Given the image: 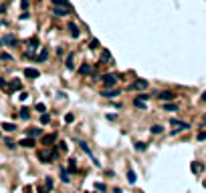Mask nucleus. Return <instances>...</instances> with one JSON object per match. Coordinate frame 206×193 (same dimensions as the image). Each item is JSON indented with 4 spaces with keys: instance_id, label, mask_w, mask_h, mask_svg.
<instances>
[{
    "instance_id": "37",
    "label": "nucleus",
    "mask_w": 206,
    "mask_h": 193,
    "mask_svg": "<svg viewBox=\"0 0 206 193\" xmlns=\"http://www.w3.org/2000/svg\"><path fill=\"white\" fill-rule=\"evenodd\" d=\"M198 141H206V133H200V135H198Z\"/></svg>"
},
{
    "instance_id": "3",
    "label": "nucleus",
    "mask_w": 206,
    "mask_h": 193,
    "mask_svg": "<svg viewBox=\"0 0 206 193\" xmlns=\"http://www.w3.org/2000/svg\"><path fill=\"white\" fill-rule=\"evenodd\" d=\"M79 147H81L83 151H85V153L89 155V157H91V159H93V163H95V165H97V167H99V161H97V159H95V155H93V151H91V149H89V145H87V143H85V141H79Z\"/></svg>"
},
{
    "instance_id": "15",
    "label": "nucleus",
    "mask_w": 206,
    "mask_h": 193,
    "mask_svg": "<svg viewBox=\"0 0 206 193\" xmlns=\"http://www.w3.org/2000/svg\"><path fill=\"white\" fill-rule=\"evenodd\" d=\"M202 169H204L202 163H192V171H194V173H202Z\"/></svg>"
},
{
    "instance_id": "12",
    "label": "nucleus",
    "mask_w": 206,
    "mask_h": 193,
    "mask_svg": "<svg viewBox=\"0 0 206 193\" xmlns=\"http://www.w3.org/2000/svg\"><path fill=\"white\" fill-rule=\"evenodd\" d=\"M101 95H103L105 99H111V97H117V95H119V91H103Z\"/></svg>"
},
{
    "instance_id": "11",
    "label": "nucleus",
    "mask_w": 206,
    "mask_h": 193,
    "mask_svg": "<svg viewBox=\"0 0 206 193\" xmlns=\"http://www.w3.org/2000/svg\"><path fill=\"white\" fill-rule=\"evenodd\" d=\"M133 105H135L137 109H146V101H144L141 97H137V99H133Z\"/></svg>"
},
{
    "instance_id": "41",
    "label": "nucleus",
    "mask_w": 206,
    "mask_h": 193,
    "mask_svg": "<svg viewBox=\"0 0 206 193\" xmlns=\"http://www.w3.org/2000/svg\"><path fill=\"white\" fill-rule=\"evenodd\" d=\"M0 46H2V40H0Z\"/></svg>"
},
{
    "instance_id": "22",
    "label": "nucleus",
    "mask_w": 206,
    "mask_h": 193,
    "mask_svg": "<svg viewBox=\"0 0 206 193\" xmlns=\"http://www.w3.org/2000/svg\"><path fill=\"white\" fill-rule=\"evenodd\" d=\"M2 42H6V44H16V38L8 34V36H6V38H4V40H2Z\"/></svg>"
},
{
    "instance_id": "31",
    "label": "nucleus",
    "mask_w": 206,
    "mask_h": 193,
    "mask_svg": "<svg viewBox=\"0 0 206 193\" xmlns=\"http://www.w3.org/2000/svg\"><path fill=\"white\" fill-rule=\"evenodd\" d=\"M49 121H51V117H49V115H42L41 117V123H42V125H46Z\"/></svg>"
},
{
    "instance_id": "35",
    "label": "nucleus",
    "mask_w": 206,
    "mask_h": 193,
    "mask_svg": "<svg viewBox=\"0 0 206 193\" xmlns=\"http://www.w3.org/2000/svg\"><path fill=\"white\" fill-rule=\"evenodd\" d=\"M20 6H22V8L26 10V8H28V0H22V2H20Z\"/></svg>"
},
{
    "instance_id": "13",
    "label": "nucleus",
    "mask_w": 206,
    "mask_h": 193,
    "mask_svg": "<svg viewBox=\"0 0 206 193\" xmlns=\"http://www.w3.org/2000/svg\"><path fill=\"white\" fill-rule=\"evenodd\" d=\"M2 129L10 133V131H16V125H14V123H2Z\"/></svg>"
},
{
    "instance_id": "33",
    "label": "nucleus",
    "mask_w": 206,
    "mask_h": 193,
    "mask_svg": "<svg viewBox=\"0 0 206 193\" xmlns=\"http://www.w3.org/2000/svg\"><path fill=\"white\" fill-rule=\"evenodd\" d=\"M0 58H2V60H10L12 56H10V54H6V52H2V54H0Z\"/></svg>"
},
{
    "instance_id": "27",
    "label": "nucleus",
    "mask_w": 206,
    "mask_h": 193,
    "mask_svg": "<svg viewBox=\"0 0 206 193\" xmlns=\"http://www.w3.org/2000/svg\"><path fill=\"white\" fill-rule=\"evenodd\" d=\"M101 60H111V54H109L107 50H103V54H101Z\"/></svg>"
},
{
    "instance_id": "38",
    "label": "nucleus",
    "mask_w": 206,
    "mask_h": 193,
    "mask_svg": "<svg viewBox=\"0 0 206 193\" xmlns=\"http://www.w3.org/2000/svg\"><path fill=\"white\" fill-rule=\"evenodd\" d=\"M0 87H2V89H6V80H4V78H0Z\"/></svg>"
},
{
    "instance_id": "30",
    "label": "nucleus",
    "mask_w": 206,
    "mask_h": 193,
    "mask_svg": "<svg viewBox=\"0 0 206 193\" xmlns=\"http://www.w3.org/2000/svg\"><path fill=\"white\" fill-rule=\"evenodd\" d=\"M51 187H53V179H46V181H44V189H46V191H49V189H51Z\"/></svg>"
},
{
    "instance_id": "39",
    "label": "nucleus",
    "mask_w": 206,
    "mask_h": 193,
    "mask_svg": "<svg viewBox=\"0 0 206 193\" xmlns=\"http://www.w3.org/2000/svg\"><path fill=\"white\" fill-rule=\"evenodd\" d=\"M4 10H6V4H0V14H2Z\"/></svg>"
},
{
    "instance_id": "10",
    "label": "nucleus",
    "mask_w": 206,
    "mask_h": 193,
    "mask_svg": "<svg viewBox=\"0 0 206 193\" xmlns=\"http://www.w3.org/2000/svg\"><path fill=\"white\" fill-rule=\"evenodd\" d=\"M170 123H172V125H176V127H180L182 131H184V129H190V125H188V123H182V121H178V119H172Z\"/></svg>"
},
{
    "instance_id": "2",
    "label": "nucleus",
    "mask_w": 206,
    "mask_h": 193,
    "mask_svg": "<svg viewBox=\"0 0 206 193\" xmlns=\"http://www.w3.org/2000/svg\"><path fill=\"white\" fill-rule=\"evenodd\" d=\"M158 99H160V101H164V103H168V101H174V99H176V95H174L172 91H162V93H158Z\"/></svg>"
},
{
    "instance_id": "9",
    "label": "nucleus",
    "mask_w": 206,
    "mask_h": 193,
    "mask_svg": "<svg viewBox=\"0 0 206 193\" xmlns=\"http://www.w3.org/2000/svg\"><path fill=\"white\" fill-rule=\"evenodd\" d=\"M55 141H57V135H55V133H53V135H44V137H42V145H53Z\"/></svg>"
},
{
    "instance_id": "5",
    "label": "nucleus",
    "mask_w": 206,
    "mask_h": 193,
    "mask_svg": "<svg viewBox=\"0 0 206 193\" xmlns=\"http://www.w3.org/2000/svg\"><path fill=\"white\" fill-rule=\"evenodd\" d=\"M146 87H148V80H144V78H137V80H135V82L129 87V91H131V89H135V91H141V89H146Z\"/></svg>"
},
{
    "instance_id": "6",
    "label": "nucleus",
    "mask_w": 206,
    "mask_h": 193,
    "mask_svg": "<svg viewBox=\"0 0 206 193\" xmlns=\"http://www.w3.org/2000/svg\"><path fill=\"white\" fill-rule=\"evenodd\" d=\"M67 28H69V32H71V36H75V38H77V36L81 34V32H79V26H77L75 22H69V24H67Z\"/></svg>"
},
{
    "instance_id": "32",
    "label": "nucleus",
    "mask_w": 206,
    "mask_h": 193,
    "mask_svg": "<svg viewBox=\"0 0 206 193\" xmlns=\"http://www.w3.org/2000/svg\"><path fill=\"white\" fill-rule=\"evenodd\" d=\"M95 189H97V191H105V185H103V183H95Z\"/></svg>"
},
{
    "instance_id": "40",
    "label": "nucleus",
    "mask_w": 206,
    "mask_h": 193,
    "mask_svg": "<svg viewBox=\"0 0 206 193\" xmlns=\"http://www.w3.org/2000/svg\"><path fill=\"white\" fill-rule=\"evenodd\" d=\"M202 101H206V91H204V95H202Z\"/></svg>"
},
{
    "instance_id": "21",
    "label": "nucleus",
    "mask_w": 206,
    "mask_h": 193,
    "mask_svg": "<svg viewBox=\"0 0 206 193\" xmlns=\"http://www.w3.org/2000/svg\"><path fill=\"white\" fill-rule=\"evenodd\" d=\"M127 181H129V183H135V173H133L131 169L127 171Z\"/></svg>"
},
{
    "instance_id": "14",
    "label": "nucleus",
    "mask_w": 206,
    "mask_h": 193,
    "mask_svg": "<svg viewBox=\"0 0 206 193\" xmlns=\"http://www.w3.org/2000/svg\"><path fill=\"white\" fill-rule=\"evenodd\" d=\"M20 145H22V147H35V139H33V137H31V139H22Z\"/></svg>"
},
{
    "instance_id": "1",
    "label": "nucleus",
    "mask_w": 206,
    "mask_h": 193,
    "mask_svg": "<svg viewBox=\"0 0 206 193\" xmlns=\"http://www.w3.org/2000/svg\"><path fill=\"white\" fill-rule=\"evenodd\" d=\"M55 157H57V151H41L39 153V159H41L42 163H51Z\"/></svg>"
},
{
    "instance_id": "42",
    "label": "nucleus",
    "mask_w": 206,
    "mask_h": 193,
    "mask_svg": "<svg viewBox=\"0 0 206 193\" xmlns=\"http://www.w3.org/2000/svg\"><path fill=\"white\" fill-rule=\"evenodd\" d=\"M204 121H206V117H204Z\"/></svg>"
},
{
    "instance_id": "16",
    "label": "nucleus",
    "mask_w": 206,
    "mask_h": 193,
    "mask_svg": "<svg viewBox=\"0 0 206 193\" xmlns=\"http://www.w3.org/2000/svg\"><path fill=\"white\" fill-rule=\"evenodd\" d=\"M79 73H81V75H89V73H91V65H83L81 69H79Z\"/></svg>"
},
{
    "instance_id": "29",
    "label": "nucleus",
    "mask_w": 206,
    "mask_h": 193,
    "mask_svg": "<svg viewBox=\"0 0 206 193\" xmlns=\"http://www.w3.org/2000/svg\"><path fill=\"white\" fill-rule=\"evenodd\" d=\"M67 69H73V54H69L67 58Z\"/></svg>"
},
{
    "instance_id": "36",
    "label": "nucleus",
    "mask_w": 206,
    "mask_h": 193,
    "mask_svg": "<svg viewBox=\"0 0 206 193\" xmlns=\"http://www.w3.org/2000/svg\"><path fill=\"white\" fill-rule=\"evenodd\" d=\"M37 111H44V105L42 103H37Z\"/></svg>"
},
{
    "instance_id": "34",
    "label": "nucleus",
    "mask_w": 206,
    "mask_h": 193,
    "mask_svg": "<svg viewBox=\"0 0 206 193\" xmlns=\"http://www.w3.org/2000/svg\"><path fill=\"white\" fill-rule=\"evenodd\" d=\"M20 117H22V119H28V111H26V109H22V111H20Z\"/></svg>"
},
{
    "instance_id": "25",
    "label": "nucleus",
    "mask_w": 206,
    "mask_h": 193,
    "mask_svg": "<svg viewBox=\"0 0 206 193\" xmlns=\"http://www.w3.org/2000/svg\"><path fill=\"white\" fill-rule=\"evenodd\" d=\"M28 135H31V137H39V135H41V129H31Z\"/></svg>"
},
{
    "instance_id": "24",
    "label": "nucleus",
    "mask_w": 206,
    "mask_h": 193,
    "mask_svg": "<svg viewBox=\"0 0 206 193\" xmlns=\"http://www.w3.org/2000/svg\"><path fill=\"white\" fill-rule=\"evenodd\" d=\"M46 56H49V52H46V50H42L41 54L37 56V60H39V63H41V60H46Z\"/></svg>"
},
{
    "instance_id": "20",
    "label": "nucleus",
    "mask_w": 206,
    "mask_h": 193,
    "mask_svg": "<svg viewBox=\"0 0 206 193\" xmlns=\"http://www.w3.org/2000/svg\"><path fill=\"white\" fill-rule=\"evenodd\" d=\"M61 179H63L65 183L69 181V171H67V169H61Z\"/></svg>"
},
{
    "instance_id": "19",
    "label": "nucleus",
    "mask_w": 206,
    "mask_h": 193,
    "mask_svg": "<svg viewBox=\"0 0 206 193\" xmlns=\"http://www.w3.org/2000/svg\"><path fill=\"white\" fill-rule=\"evenodd\" d=\"M148 149V143H135V151H146Z\"/></svg>"
},
{
    "instance_id": "8",
    "label": "nucleus",
    "mask_w": 206,
    "mask_h": 193,
    "mask_svg": "<svg viewBox=\"0 0 206 193\" xmlns=\"http://www.w3.org/2000/svg\"><path fill=\"white\" fill-rule=\"evenodd\" d=\"M39 75H41V73H39L37 69H26V71H24V77L26 78H39Z\"/></svg>"
},
{
    "instance_id": "4",
    "label": "nucleus",
    "mask_w": 206,
    "mask_h": 193,
    "mask_svg": "<svg viewBox=\"0 0 206 193\" xmlns=\"http://www.w3.org/2000/svg\"><path fill=\"white\" fill-rule=\"evenodd\" d=\"M103 82H105V87H115L117 84V77L115 75H103Z\"/></svg>"
},
{
    "instance_id": "28",
    "label": "nucleus",
    "mask_w": 206,
    "mask_h": 193,
    "mask_svg": "<svg viewBox=\"0 0 206 193\" xmlns=\"http://www.w3.org/2000/svg\"><path fill=\"white\" fill-rule=\"evenodd\" d=\"M89 46H91V50H95V48H99V40H91V44H89Z\"/></svg>"
},
{
    "instance_id": "26",
    "label": "nucleus",
    "mask_w": 206,
    "mask_h": 193,
    "mask_svg": "<svg viewBox=\"0 0 206 193\" xmlns=\"http://www.w3.org/2000/svg\"><path fill=\"white\" fill-rule=\"evenodd\" d=\"M164 109H166V111H176V109H178V105L170 103V105H164Z\"/></svg>"
},
{
    "instance_id": "7",
    "label": "nucleus",
    "mask_w": 206,
    "mask_h": 193,
    "mask_svg": "<svg viewBox=\"0 0 206 193\" xmlns=\"http://www.w3.org/2000/svg\"><path fill=\"white\" fill-rule=\"evenodd\" d=\"M69 12H71V8H69V6H65V8H61V6H55V14H57V16H67Z\"/></svg>"
},
{
    "instance_id": "17",
    "label": "nucleus",
    "mask_w": 206,
    "mask_h": 193,
    "mask_svg": "<svg viewBox=\"0 0 206 193\" xmlns=\"http://www.w3.org/2000/svg\"><path fill=\"white\" fill-rule=\"evenodd\" d=\"M20 87H22V84H20V82H18V80H16V78H14V80H12V82H10V89H12V91H18V89H20Z\"/></svg>"
},
{
    "instance_id": "23",
    "label": "nucleus",
    "mask_w": 206,
    "mask_h": 193,
    "mask_svg": "<svg viewBox=\"0 0 206 193\" xmlns=\"http://www.w3.org/2000/svg\"><path fill=\"white\" fill-rule=\"evenodd\" d=\"M53 4H55V6H67L69 0H53Z\"/></svg>"
},
{
    "instance_id": "18",
    "label": "nucleus",
    "mask_w": 206,
    "mask_h": 193,
    "mask_svg": "<svg viewBox=\"0 0 206 193\" xmlns=\"http://www.w3.org/2000/svg\"><path fill=\"white\" fill-rule=\"evenodd\" d=\"M162 131H164L162 125H154V127H152V133H154V135H158V133H162Z\"/></svg>"
}]
</instances>
